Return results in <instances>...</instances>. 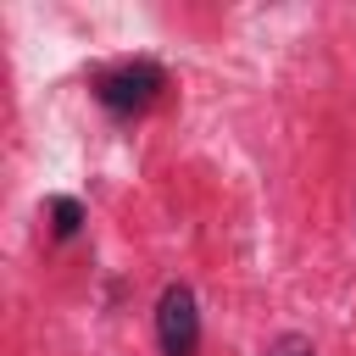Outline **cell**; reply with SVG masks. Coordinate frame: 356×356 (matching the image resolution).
I'll use <instances>...</instances> for the list:
<instances>
[{
	"label": "cell",
	"mask_w": 356,
	"mask_h": 356,
	"mask_svg": "<svg viewBox=\"0 0 356 356\" xmlns=\"http://www.w3.org/2000/svg\"><path fill=\"white\" fill-rule=\"evenodd\" d=\"M161 89H167V72H161L156 61H122V67H106V72L95 78V100H100L111 117L145 111Z\"/></svg>",
	"instance_id": "obj_1"
},
{
	"label": "cell",
	"mask_w": 356,
	"mask_h": 356,
	"mask_svg": "<svg viewBox=\"0 0 356 356\" xmlns=\"http://www.w3.org/2000/svg\"><path fill=\"white\" fill-rule=\"evenodd\" d=\"M156 339H161V356H195V345H200V306H195L189 284H167L161 289V300H156Z\"/></svg>",
	"instance_id": "obj_2"
},
{
	"label": "cell",
	"mask_w": 356,
	"mask_h": 356,
	"mask_svg": "<svg viewBox=\"0 0 356 356\" xmlns=\"http://www.w3.org/2000/svg\"><path fill=\"white\" fill-rule=\"evenodd\" d=\"M267 356H317V350H312L306 334H278V339L267 345Z\"/></svg>",
	"instance_id": "obj_4"
},
{
	"label": "cell",
	"mask_w": 356,
	"mask_h": 356,
	"mask_svg": "<svg viewBox=\"0 0 356 356\" xmlns=\"http://www.w3.org/2000/svg\"><path fill=\"white\" fill-rule=\"evenodd\" d=\"M50 228H56V239H72V234L83 228V206H78L72 195H56V200H50Z\"/></svg>",
	"instance_id": "obj_3"
}]
</instances>
